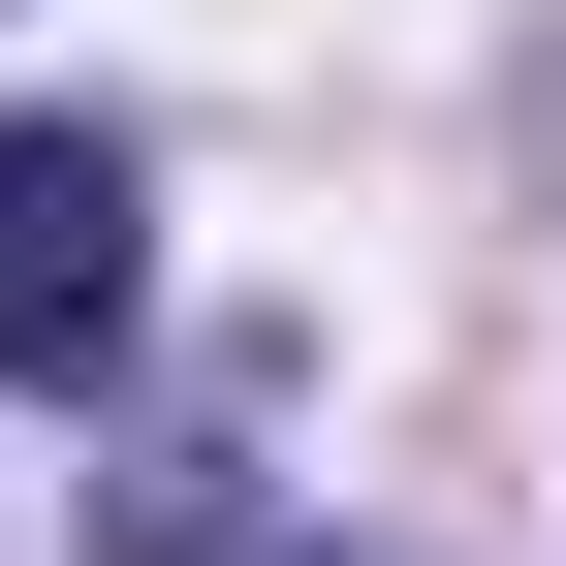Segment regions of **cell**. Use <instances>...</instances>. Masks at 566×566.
<instances>
[{
	"label": "cell",
	"instance_id": "6da1fadb",
	"mask_svg": "<svg viewBox=\"0 0 566 566\" xmlns=\"http://www.w3.org/2000/svg\"><path fill=\"white\" fill-rule=\"evenodd\" d=\"M126 315H158L126 126H0V378H126Z\"/></svg>",
	"mask_w": 566,
	"mask_h": 566
}]
</instances>
